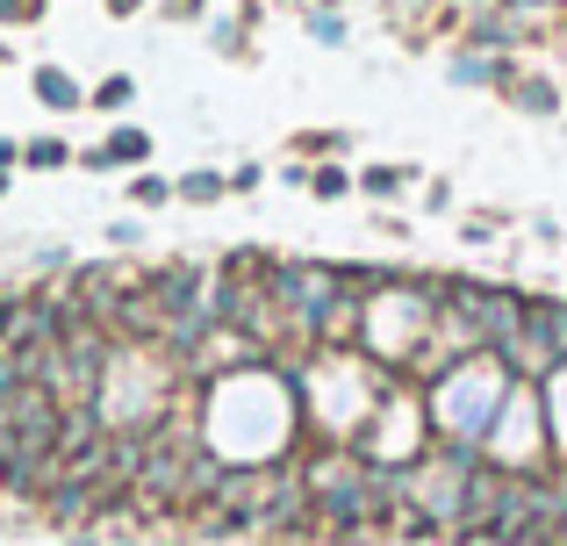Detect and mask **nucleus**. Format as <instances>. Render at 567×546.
<instances>
[{
    "label": "nucleus",
    "instance_id": "423d86ee",
    "mask_svg": "<svg viewBox=\"0 0 567 546\" xmlns=\"http://www.w3.org/2000/svg\"><path fill=\"white\" fill-rule=\"evenodd\" d=\"M309 187H317V195H323V202H331V195H346V187H352V181H346V173H338V166H331V173H317V181H309Z\"/></svg>",
    "mask_w": 567,
    "mask_h": 546
},
{
    "label": "nucleus",
    "instance_id": "6e6552de",
    "mask_svg": "<svg viewBox=\"0 0 567 546\" xmlns=\"http://www.w3.org/2000/svg\"><path fill=\"white\" fill-rule=\"evenodd\" d=\"M503 8H511V14H525V22H532V14H546V8H567V0H503Z\"/></svg>",
    "mask_w": 567,
    "mask_h": 546
},
{
    "label": "nucleus",
    "instance_id": "1a4fd4ad",
    "mask_svg": "<svg viewBox=\"0 0 567 546\" xmlns=\"http://www.w3.org/2000/svg\"><path fill=\"white\" fill-rule=\"evenodd\" d=\"M453 8H467V14H474V8H503V0H453Z\"/></svg>",
    "mask_w": 567,
    "mask_h": 546
},
{
    "label": "nucleus",
    "instance_id": "f03ea898",
    "mask_svg": "<svg viewBox=\"0 0 567 546\" xmlns=\"http://www.w3.org/2000/svg\"><path fill=\"white\" fill-rule=\"evenodd\" d=\"M525 323H532V338H539V346L567 367V302H532Z\"/></svg>",
    "mask_w": 567,
    "mask_h": 546
},
{
    "label": "nucleus",
    "instance_id": "f257e3e1",
    "mask_svg": "<svg viewBox=\"0 0 567 546\" xmlns=\"http://www.w3.org/2000/svg\"><path fill=\"white\" fill-rule=\"evenodd\" d=\"M445 80L453 86H511L517 72H511V51H467V43H460L453 65H445Z\"/></svg>",
    "mask_w": 567,
    "mask_h": 546
},
{
    "label": "nucleus",
    "instance_id": "7ed1b4c3",
    "mask_svg": "<svg viewBox=\"0 0 567 546\" xmlns=\"http://www.w3.org/2000/svg\"><path fill=\"white\" fill-rule=\"evenodd\" d=\"M503 94H511L525 115H554V109H560V86H554V80H539V72H517Z\"/></svg>",
    "mask_w": 567,
    "mask_h": 546
},
{
    "label": "nucleus",
    "instance_id": "9d476101",
    "mask_svg": "<svg viewBox=\"0 0 567 546\" xmlns=\"http://www.w3.org/2000/svg\"><path fill=\"white\" fill-rule=\"evenodd\" d=\"M115 8H130V0H115Z\"/></svg>",
    "mask_w": 567,
    "mask_h": 546
},
{
    "label": "nucleus",
    "instance_id": "0eeeda50",
    "mask_svg": "<svg viewBox=\"0 0 567 546\" xmlns=\"http://www.w3.org/2000/svg\"><path fill=\"white\" fill-rule=\"evenodd\" d=\"M187 195H194V202H216V195H223V181H216V173H194Z\"/></svg>",
    "mask_w": 567,
    "mask_h": 546
},
{
    "label": "nucleus",
    "instance_id": "20e7f679",
    "mask_svg": "<svg viewBox=\"0 0 567 546\" xmlns=\"http://www.w3.org/2000/svg\"><path fill=\"white\" fill-rule=\"evenodd\" d=\"M309 37H317V43H346V14H338V8H317V14H309Z\"/></svg>",
    "mask_w": 567,
    "mask_h": 546
},
{
    "label": "nucleus",
    "instance_id": "39448f33",
    "mask_svg": "<svg viewBox=\"0 0 567 546\" xmlns=\"http://www.w3.org/2000/svg\"><path fill=\"white\" fill-rule=\"evenodd\" d=\"M360 187H367V195H395V187H410V173H402V166H374Z\"/></svg>",
    "mask_w": 567,
    "mask_h": 546
}]
</instances>
